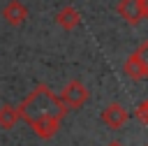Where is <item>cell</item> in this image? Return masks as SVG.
<instances>
[{"label": "cell", "mask_w": 148, "mask_h": 146, "mask_svg": "<svg viewBox=\"0 0 148 146\" xmlns=\"http://www.w3.org/2000/svg\"><path fill=\"white\" fill-rule=\"evenodd\" d=\"M139 2H141V16L148 19V0H139Z\"/></svg>", "instance_id": "8fae6325"}, {"label": "cell", "mask_w": 148, "mask_h": 146, "mask_svg": "<svg viewBox=\"0 0 148 146\" xmlns=\"http://www.w3.org/2000/svg\"><path fill=\"white\" fill-rule=\"evenodd\" d=\"M2 19L9 23V25H23L25 19H28V7L21 2V0H9L5 7H2Z\"/></svg>", "instance_id": "277c9868"}, {"label": "cell", "mask_w": 148, "mask_h": 146, "mask_svg": "<svg viewBox=\"0 0 148 146\" xmlns=\"http://www.w3.org/2000/svg\"><path fill=\"white\" fill-rule=\"evenodd\" d=\"M136 118H139L143 125H148V97H146L143 102H139V107H136Z\"/></svg>", "instance_id": "30bf717a"}, {"label": "cell", "mask_w": 148, "mask_h": 146, "mask_svg": "<svg viewBox=\"0 0 148 146\" xmlns=\"http://www.w3.org/2000/svg\"><path fill=\"white\" fill-rule=\"evenodd\" d=\"M134 56H136V60H139V65H141V67L146 70V74H148V39L139 44V49L134 51Z\"/></svg>", "instance_id": "9c48e42d"}, {"label": "cell", "mask_w": 148, "mask_h": 146, "mask_svg": "<svg viewBox=\"0 0 148 146\" xmlns=\"http://www.w3.org/2000/svg\"><path fill=\"white\" fill-rule=\"evenodd\" d=\"M18 109L14 104H2L0 107V127L2 130H12L16 123H18Z\"/></svg>", "instance_id": "52a82bcc"}, {"label": "cell", "mask_w": 148, "mask_h": 146, "mask_svg": "<svg viewBox=\"0 0 148 146\" xmlns=\"http://www.w3.org/2000/svg\"><path fill=\"white\" fill-rule=\"evenodd\" d=\"M146 146H148V144H146Z\"/></svg>", "instance_id": "4fadbf2b"}, {"label": "cell", "mask_w": 148, "mask_h": 146, "mask_svg": "<svg viewBox=\"0 0 148 146\" xmlns=\"http://www.w3.org/2000/svg\"><path fill=\"white\" fill-rule=\"evenodd\" d=\"M127 118H130V111H127L120 102H111V104H106L104 111H102V123H104L106 127H111V130H120V127L127 123Z\"/></svg>", "instance_id": "3957f363"}, {"label": "cell", "mask_w": 148, "mask_h": 146, "mask_svg": "<svg viewBox=\"0 0 148 146\" xmlns=\"http://www.w3.org/2000/svg\"><path fill=\"white\" fill-rule=\"evenodd\" d=\"M106 146H125V144H123V141H109Z\"/></svg>", "instance_id": "7c38bea8"}, {"label": "cell", "mask_w": 148, "mask_h": 146, "mask_svg": "<svg viewBox=\"0 0 148 146\" xmlns=\"http://www.w3.org/2000/svg\"><path fill=\"white\" fill-rule=\"evenodd\" d=\"M118 14H120V19H123L127 25H132V28H136V25L143 21V16H141V2H139V0H120V2H118Z\"/></svg>", "instance_id": "5b68a950"}, {"label": "cell", "mask_w": 148, "mask_h": 146, "mask_svg": "<svg viewBox=\"0 0 148 146\" xmlns=\"http://www.w3.org/2000/svg\"><path fill=\"white\" fill-rule=\"evenodd\" d=\"M56 23L62 28V30H74L79 23H81V14H79V9L74 7V5H65L58 14H56Z\"/></svg>", "instance_id": "8992f818"}, {"label": "cell", "mask_w": 148, "mask_h": 146, "mask_svg": "<svg viewBox=\"0 0 148 146\" xmlns=\"http://www.w3.org/2000/svg\"><path fill=\"white\" fill-rule=\"evenodd\" d=\"M16 109H18V118L25 121L30 125V130L35 132V137H39V139L56 137V132L60 130L62 118L67 116L58 95L46 83H37L21 100V104Z\"/></svg>", "instance_id": "6da1fadb"}, {"label": "cell", "mask_w": 148, "mask_h": 146, "mask_svg": "<svg viewBox=\"0 0 148 146\" xmlns=\"http://www.w3.org/2000/svg\"><path fill=\"white\" fill-rule=\"evenodd\" d=\"M88 88L79 81V79H72V81H67L65 83V88L58 93V100H60V104L65 107V111L69 114V111H79L86 102H88Z\"/></svg>", "instance_id": "7a4b0ae2"}, {"label": "cell", "mask_w": 148, "mask_h": 146, "mask_svg": "<svg viewBox=\"0 0 148 146\" xmlns=\"http://www.w3.org/2000/svg\"><path fill=\"white\" fill-rule=\"evenodd\" d=\"M123 70H125V74H127L132 81H141V79H146V76H148V74H146V70L139 65V60H136V56H134V53L125 60Z\"/></svg>", "instance_id": "ba28073f"}]
</instances>
